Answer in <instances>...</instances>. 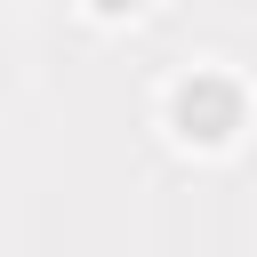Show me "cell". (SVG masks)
<instances>
[{
  "label": "cell",
  "mask_w": 257,
  "mask_h": 257,
  "mask_svg": "<svg viewBox=\"0 0 257 257\" xmlns=\"http://www.w3.org/2000/svg\"><path fill=\"white\" fill-rule=\"evenodd\" d=\"M169 120H177V137H193V145H225V137L241 128V88H233L225 72H185V80L169 88Z\"/></svg>",
  "instance_id": "6da1fadb"
}]
</instances>
